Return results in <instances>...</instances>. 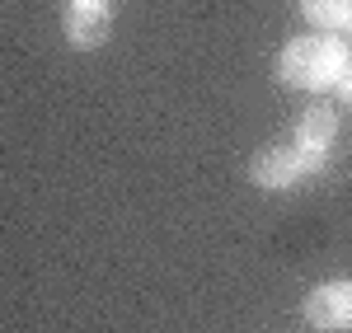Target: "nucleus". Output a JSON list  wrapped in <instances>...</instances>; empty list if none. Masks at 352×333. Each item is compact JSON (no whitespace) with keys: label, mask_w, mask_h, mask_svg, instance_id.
<instances>
[{"label":"nucleus","mask_w":352,"mask_h":333,"mask_svg":"<svg viewBox=\"0 0 352 333\" xmlns=\"http://www.w3.org/2000/svg\"><path fill=\"white\" fill-rule=\"evenodd\" d=\"M305 319L315 329L329 333H343L352 329V282H324L305 296Z\"/></svg>","instance_id":"3"},{"label":"nucleus","mask_w":352,"mask_h":333,"mask_svg":"<svg viewBox=\"0 0 352 333\" xmlns=\"http://www.w3.org/2000/svg\"><path fill=\"white\" fill-rule=\"evenodd\" d=\"M300 10H305L310 24H320L324 33L352 28V0H300Z\"/></svg>","instance_id":"6"},{"label":"nucleus","mask_w":352,"mask_h":333,"mask_svg":"<svg viewBox=\"0 0 352 333\" xmlns=\"http://www.w3.org/2000/svg\"><path fill=\"white\" fill-rule=\"evenodd\" d=\"M300 174H305V165H300V150H292V146H272V150H263V155L249 165V179H254L258 188H268V193L292 188Z\"/></svg>","instance_id":"4"},{"label":"nucleus","mask_w":352,"mask_h":333,"mask_svg":"<svg viewBox=\"0 0 352 333\" xmlns=\"http://www.w3.org/2000/svg\"><path fill=\"white\" fill-rule=\"evenodd\" d=\"M66 38L76 47H99L109 38V5L104 0H71V10H66Z\"/></svg>","instance_id":"5"},{"label":"nucleus","mask_w":352,"mask_h":333,"mask_svg":"<svg viewBox=\"0 0 352 333\" xmlns=\"http://www.w3.org/2000/svg\"><path fill=\"white\" fill-rule=\"evenodd\" d=\"M348 71V47L333 38V33H310L287 43L277 56V80L296 84V89H324L338 84V76Z\"/></svg>","instance_id":"1"},{"label":"nucleus","mask_w":352,"mask_h":333,"mask_svg":"<svg viewBox=\"0 0 352 333\" xmlns=\"http://www.w3.org/2000/svg\"><path fill=\"white\" fill-rule=\"evenodd\" d=\"M333 132H338V117H333L324 104H315V108L300 113L296 150H300V165H305V174H320V169H324L329 146H333Z\"/></svg>","instance_id":"2"},{"label":"nucleus","mask_w":352,"mask_h":333,"mask_svg":"<svg viewBox=\"0 0 352 333\" xmlns=\"http://www.w3.org/2000/svg\"><path fill=\"white\" fill-rule=\"evenodd\" d=\"M338 94H343V99H348V104H352V56H348V71L338 76Z\"/></svg>","instance_id":"7"}]
</instances>
